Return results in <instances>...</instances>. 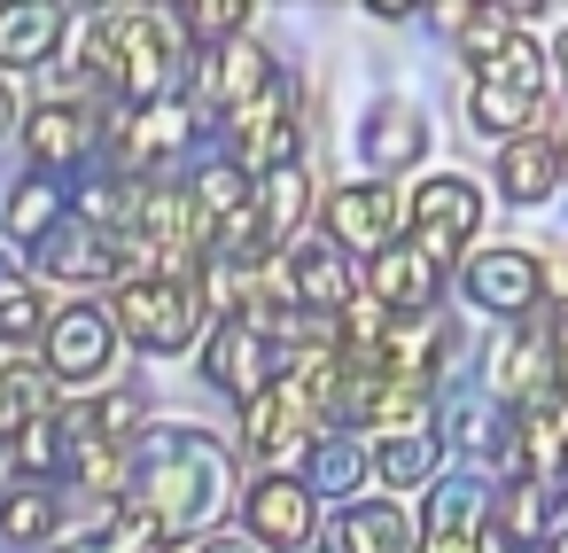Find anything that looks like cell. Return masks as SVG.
<instances>
[{"instance_id":"e575fe53","label":"cell","mask_w":568,"mask_h":553,"mask_svg":"<svg viewBox=\"0 0 568 553\" xmlns=\"http://www.w3.org/2000/svg\"><path fill=\"white\" fill-rule=\"evenodd\" d=\"M552 374H560V390H568V296H560V320H552Z\"/></svg>"},{"instance_id":"8fae6325","label":"cell","mask_w":568,"mask_h":553,"mask_svg":"<svg viewBox=\"0 0 568 553\" xmlns=\"http://www.w3.org/2000/svg\"><path fill=\"white\" fill-rule=\"evenodd\" d=\"M265 94H273V56H265L257 40H234V48L203 56V79H195V102H203V110L242 118V110H257Z\"/></svg>"},{"instance_id":"ab89813d","label":"cell","mask_w":568,"mask_h":553,"mask_svg":"<svg viewBox=\"0 0 568 553\" xmlns=\"http://www.w3.org/2000/svg\"><path fill=\"white\" fill-rule=\"evenodd\" d=\"M55 553H94V545H55Z\"/></svg>"},{"instance_id":"83f0119b","label":"cell","mask_w":568,"mask_h":553,"mask_svg":"<svg viewBox=\"0 0 568 553\" xmlns=\"http://www.w3.org/2000/svg\"><path fill=\"white\" fill-rule=\"evenodd\" d=\"M436 460H444V436H428V429L382 436V444H374V475H382V483H428Z\"/></svg>"},{"instance_id":"d590c367","label":"cell","mask_w":568,"mask_h":553,"mask_svg":"<svg viewBox=\"0 0 568 553\" xmlns=\"http://www.w3.org/2000/svg\"><path fill=\"white\" fill-rule=\"evenodd\" d=\"M17 296H32V289H24V273H17L9 258H0V304H17Z\"/></svg>"},{"instance_id":"e0dca14e","label":"cell","mask_w":568,"mask_h":553,"mask_svg":"<svg viewBox=\"0 0 568 553\" xmlns=\"http://www.w3.org/2000/svg\"><path fill=\"white\" fill-rule=\"evenodd\" d=\"M288 289H296V304L304 312H351L366 289H358V273L343 265V250H320V242H304V250H288Z\"/></svg>"},{"instance_id":"30bf717a","label":"cell","mask_w":568,"mask_h":553,"mask_svg":"<svg viewBox=\"0 0 568 553\" xmlns=\"http://www.w3.org/2000/svg\"><path fill=\"white\" fill-rule=\"evenodd\" d=\"M110 359H118V335H110V312H102V304L55 312V328H48V343H40V366H48L55 382H94Z\"/></svg>"},{"instance_id":"ba28073f","label":"cell","mask_w":568,"mask_h":553,"mask_svg":"<svg viewBox=\"0 0 568 553\" xmlns=\"http://www.w3.org/2000/svg\"><path fill=\"white\" fill-rule=\"evenodd\" d=\"M568 491H560V475H545V483H506L498 499H490V537L506 545V553H545L568 522Z\"/></svg>"},{"instance_id":"4dcf8cb0","label":"cell","mask_w":568,"mask_h":553,"mask_svg":"<svg viewBox=\"0 0 568 553\" xmlns=\"http://www.w3.org/2000/svg\"><path fill=\"white\" fill-rule=\"evenodd\" d=\"M164 537H172V530H164L156 514L125 506V514H118V522H110V530L94 537V553H164Z\"/></svg>"},{"instance_id":"7c38bea8","label":"cell","mask_w":568,"mask_h":553,"mask_svg":"<svg viewBox=\"0 0 568 553\" xmlns=\"http://www.w3.org/2000/svg\"><path fill=\"white\" fill-rule=\"evenodd\" d=\"M366 296L389 304L397 320H405V312H436V296H444V265H436L420 242H389V250L366 265Z\"/></svg>"},{"instance_id":"1f68e13d","label":"cell","mask_w":568,"mask_h":553,"mask_svg":"<svg viewBox=\"0 0 568 553\" xmlns=\"http://www.w3.org/2000/svg\"><path fill=\"white\" fill-rule=\"evenodd\" d=\"M187 32L219 56V48H234V40H242V9H234V0H203V9H187Z\"/></svg>"},{"instance_id":"f546056e","label":"cell","mask_w":568,"mask_h":553,"mask_svg":"<svg viewBox=\"0 0 568 553\" xmlns=\"http://www.w3.org/2000/svg\"><path fill=\"white\" fill-rule=\"evenodd\" d=\"M17 460H24V475H48L55 460H71V421H63V413L32 421V429L17 436Z\"/></svg>"},{"instance_id":"5b68a950","label":"cell","mask_w":568,"mask_h":553,"mask_svg":"<svg viewBox=\"0 0 568 553\" xmlns=\"http://www.w3.org/2000/svg\"><path fill=\"white\" fill-rule=\"evenodd\" d=\"M203 374H211V390H226V398H257V390H273L281 374H288V359H273V335L265 328H250V320H219L211 328V343H203Z\"/></svg>"},{"instance_id":"6da1fadb","label":"cell","mask_w":568,"mask_h":553,"mask_svg":"<svg viewBox=\"0 0 568 553\" xmlns=\"http://www.w3.org/2000/svg\"><path fill=\"white\" fill-rule=\"evenodd\" d=\"M219 499H226V452L211 436H195V429L156 436L149 460L133 467V506L156 514L164 530H195Z\"/></svg>"},{"instance_id":"44dd1931","label":"cell","mask_w":568,"mask_h":553,"mask_svg":"<svg viewBox=\"0 0 568 553\" xmlns=\"http://www.w3.org/2000/svg\"><path fill=\"white\" fill-rule=\"evenodd\" d=\"M24 149H32V164H79L87 149H94V118L79 110V102H40L32 110V125H24Z\"/></svg>"},{"instance_id":"7a4b0ae2","label":"cell","mask_w":568,"mask_h":553,"mask_svg":"<svg viewBox=\"0 0 568 553\" xmlns=\"http://www.w3.org/2000/svg\"><path fill=\"white\" fill-rule=\"evenodd\" d=\"M545 79H552V56L537 40H506L490 63H475V94H467L475 133H498L506 149L529 141V125L545 110Z\"/></svg>"},{"instance_id":"2e32d148","label":"cell","mask_w":568,"mask_h":553,"mask_svg":"<svg viewBox=\"0 0 568 553\" xmlns=\"http://www.w3.org/2000/svg\"><path fill=\"white\" fill-rule=\"evenodd\" d=\"M358 157H366V172H405V164H420V157H428V118L405 110V102L366 110V125H358Z\"/></svg>"},{"instance_id":"3957f363","label":"cell","mask_w":568,"mask_h":553,"mask_svg":"<svg viewBox=\"0 0 568 553\" xmlns=\"http://www.w3.org/2000/svg\"><path fill=\"white\" fill-rule=\"evenodd\" d=\"M118 328L141 351H187L203 328V281H172V273L118 281Z\"/></svg>"},{"instance_id":"8d00e7d4","label":"cell","mask_w":568,"mask_h":553,"mask_svg":"<svg viewBox=\"0 0 568 553\" xmlns=\"http://www.w3.org/2000/svg\"><path fill=\"white\" fill-rule=\"evenodd\" d=\"M195 553H257V545H242V537H203Z\"/></svg>"},{"instance_id":"f1b7e54d","label":"cell","mask_w":568,"mask_h":553,"mask_svg":"<svg viewBox=\"0 0 568 553\" xmlns=\"http://www.w3.org/2000/svg\"><path fill=\"white\" fill-rule=\"evenodd\" d=\"M405 514L397 506H351L343 522H335V545L343 553H405Z\"/></svg>"},{"instance_id":"4fadbf2b","label":"cell","mask_w":568,"mask_h":553,"mask_svg":"<svg viewBox=\"0 0 568 553\" xmlns=\"http://www.w3.org/2000/svg\"><path fill=\"white\" fill-rule=\"evenodd\" d=\"M242 522H250V537H257V545L304 553V545H312V483H304V475H265V483L250 491Z\"/></svg>"},{"instance_id":"9a60e30c","label":"cell","mask_w":568,"mask_h":553,"mask_svg":"<svg viewBox=\"0 0 568 553\" xmlns=\"http://www.w3.org/2000/svg\"><path fill=\"white\" fill-rule=\"evenodd\" d=\"M312 413H320V398H312L296 374H281L273 390H257V398L242 405V444H250V452H288V444H304Z\"/></svg>"},{"instance_id":"484cf974","label":"cell","mask_w":568,"mask_h":553,"mask_svg":"<svg viewBox=\"0 0 568 553\" xmlns=\"http://www.w3.org/2000/svg\"><path fill=\"white\" fill-rule=\"evenodd\" d=\"M55 491L48 483H17V491H0V537H17V545H40L55 537Z\"/></svg>"},{"instance_id":"5bb4252c","label":"cell","mask_w":568,"mask_h":553,"mask_svg":"<svg viewBox=\"0 0 568 553\" xmlns=\"http://www.w3.org/2000/svg\"><path fill=\"white\" fill-rule=\"evenodd\" d=\"M327 234H335V250L382 258V250L397 242V195H389L382 180H358V188L327 195Z\"/></svg>"},{"instance_id":"603a6c76","label":"cell","mask_w":568,"mask_h":553,"mask_svg":"<svg viewBox=\"0 0 568 553\" xmlns=\"http://www.w3.org/2000/svg\"><path fill=\"white\" fill-rule=\"evenodd\" d=\"M55 40H63V17L55 9H0V71H32V63H48L55 56Z\"/></svg>"},{"instance_id":"f35d334b","label":"cell","mask_w":568,"mask_h":553,"mask_svg":"<svg viewBox=\"0 0 568 553\" xmlns=\"http://www.w3.org/2000/svg\"><path fill=\"white\" fill-rule=\"evenodd\" d=\"M545 553H568V530H560V537H552V545H545Z\"/></svg>"},{"instance_id":"ac0fdd59","label":"cell","mask_w":568,"mask_h":553,"mask_svg":"<svg viewBox=\"0 0 568 553\" xmlns=\"http://www.w3.org/2000/svg\"><path fill=\"white\" fill-rule=\"evenodd\" d=\"M187 141V110L156 102V110H118V164L125 172H156L164 157H180Z\"/></svg>"},{"instance_id":"8992f818","label":"cell","mask_w":568,"mask_h":553,"mask_svg":"<svg viewBox=\"0 0 568 553\" xmlns=\"http://www.w3.org/2000/svg\"><path fill=\"white\" fill-rule=\"evenodd\" d=\"M226 133H234V164H242L250 180H273V172H296V164H304V118H296L281 94H265L257 110L226 118Z\"/></svg>"},{"instance_id":"d4e9b609","label":"cell","mask_w":568,"mask_h":553,"mask_svg":"<svg viewBox=\"0 0 568 553\" xmlns=\"http://www.w3.org/2000/svg\"><path fill=\"white\" fill-rule=\"evenodd\" d=\"M444 421H452V429H444V444H459L467 460H490V452H506V444H514V421H506L498 405H483V398H459Z\"/></svg>"},{"instance_id":"cb8c5ba5","label":"cell","mask_w":568,"mask_h":553,"mask_svg":"<svg viewBox=\"0 0 568 553\" xmlns=\"http://www.w3.org/2000/svg\"><path fill=\"white\" fill-rule=\"evenodd\" d=\"M0 219H9V234L17 242H48L55 227H63V188H55V172H32V180H17V195H9V211H0Z\"/></svg>"},{"instance_id":"9c48e42d","label":"cell","mask_w":568,"mask_h":553,"mask_svg":"<svg viewBox=\"0 0 568 553\" xmlns=\"http://www.w3.org/2000/svg\"><path fill=\"white\" fill-rule=\"evenodd\" d=\"M459 289H467V304H483L498 320H521L545 296V265L529 250H483V258L459 265Z\"/></svg>"},{"instance_id":"4316f807","label":"cell","mask_w":568,"mask_h":553,"mask_svg":"<svg viewBox=\"0 0 568 553\" xmlns=\"http://www.w3.org/2000/svg\"><path fill=\"white\" fill-rule=\"evenodd\" d=\"M304 203H312V172H304V164H296V172H273V180H257V211H265L273 250L304 227Z\"/></svg>"},{"instance_id":"d6986e66","label":"cell","mask_w":568,"mask_h":553,"mask_svg":"<svg viewBox=\"0 0 568 553\" xmlns=\"http://www.w3.org/2000/svg\"><path fill=\"white\" fill-rule=\"evenodd\" d=\"M560 172H568L560 141H552V133H529V141H514V149L498 157V195H506V203H545V195L560 188Z\"/></svg>"},{"instance_id":"74e56055","label":"cell","mask_w":568,"mask_h":553,"mask_svg":"<svg viewBox=\"0 0 568 553\" xmlns=\"http://www.w3.org/2000/svg\"><path fill=\"white\" fill-rule=\"evenodd\" d=\"M9 110H17V102H9V87H0V125H9Z\"/></svg>"},{"instance_id":"7402d4cb","label":"cell","mask_w":568,"mask_h":553,"mask_svg":"<svg viewBox=\"0 0 568 553\" xmlns=\"http://www.w3.org/2000/svg\"><path fill=\"white\" fill-rule=\"evenodd\" d=\"M366 475H374V452H366V436H320V444H312V460H304V483H312V499H351Z\"/></svg>"},{"instance_id":"52a82bcc","label":"cell","mask_w":568,"mask_h":553,"mask_svg":"<svg viewBox=\"0 0 568 553\" xmlns=\"http://www.w3.org/2000/svg\"><path fill=\"white\" fill-rule=\"evenodd\" d=\"M405 211H413V227H420L413 242H420V250H428L436 265H452V258L467 250V234L483 227V195H475L467 180H452V172H436V180H420Z\"/></svg>"},{"instance_id":"ffe728a7","label":"cell","mask_w":568,"mask_h":553,"mask_svg":"<svg viewBox=\"0 0 568 553\" xmlns=\"http://www.w3.org/2000/svg\"><path fill=\"white\" fill-rule=\"evenodd\" d=\"M436 351H452V328L436 320V312H405V320H389V343H382V374H397V382H428L444 359Z\"/></svg>"},{"instance_id":"277c9868","label":"cell","mask_w":568,"mask_h":553,"mask_svg":"<svg viewBox=\"0 0 568 553\" xmlns=\"http://www.w3.org/2000/svg\"><path fill=\"white\" fill-rule=\"evenodd\" d=\"M110 40H118V94L125 110H156L172 94V32L149 9H102Z\"/></svg>"},{"instance_id":"d6a6232c","label":"cell","mask_w":568,"mask_h":553,"mask_svg":"<svg viewBox=\"0 0 568 553\" xmlns=\"http://www.w3.org/2000/svg\"><path fill=\"white\" fill-rule=\"evenodd\" d=\"M94 429H102V436H133V429H141V398H133V390H125V398H102V405H94Z\"/></svg>"},{"instance_id":"836d02e7","label":"cell","mask_w":568,"mask_h":553,"mask_svg":"<svg viewBox=\"0 0 568 553\" xmlns=\"http://www.w3.org/2000/svg\"><path fill=\"white\" fill-rule=\"evenodd\" d=\"M413 553H475V530H420Z\"/></svg>"}]
</instances>
